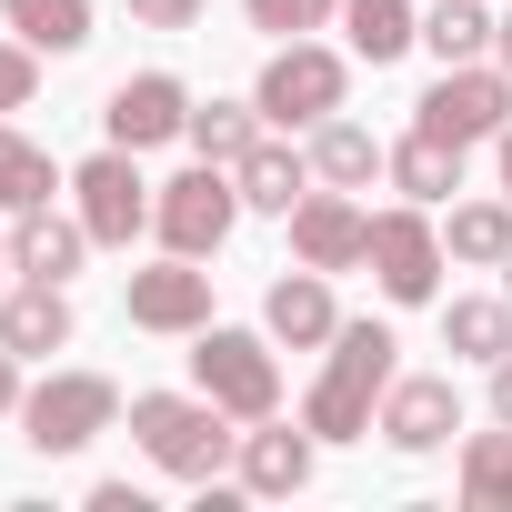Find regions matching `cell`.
Here are the masks:
<instances>
[{
  "label": "cell",
  "instance_id": "cell-1",
  "mask_svg": "<svg viewBox=\"0 0 512 512\" xmlns=\"http://www.w3.org/2000/svg\"><path fill=\"white\" fill-rule=\"evenodd\" d=\"M392 372H402L392 322H342V332L322 342V382L302 392V422H312L322 442H372V412H382Z\"/></svg>",
  "mask_w": 512,
  "mask_h": 512
},
{
  "label": "cell",
  "instance_id": "cell-2",
  "mask_svg": "<svg viewBox=\"0 0 512 512\" xmlns=\"http://www.w3.org/2000/svg\"><path fill=\"white\" fill-rule=\"evenodd\" d=\"M131 442L171 482H221V462L241 452V432L211 392H131Z\"/></svg>",
  "mask_w": 512,
  "mask_h": 512
},
{
  "label": "cell",
  "instance_id": "cell-3",
  "mask_svg": "<svg viewBox=\"0 0 512 512\" xmlns=\"http://www.w3.org/2000/svg\"><path fill=\"white\" fill-rule=\"evenodd\" d=\"M191 392H211L231 422H262V412H282V352H272V332L201 322V332H191Z\"/></svg>",
  "mask_w": 512,
  "mask_h": 512
},
{
  "label": "cell",
  "instance_id": "cell-4",
  "mask_svg": "<svg viewBox=\"0 0 512 512\" xmlns=\"http://www.w3.org/2000/svg\"><path fill=\"white\" fill-rule=\"evenodd\" d=\"M362 272H372V282H382V302H402V312L442 302V272H452L442 221H432L422 201H392V211H372V251H362Z\"/></svg>",
  "mask_w": 512,
  "mask_h": 512
},
{
  "label": "cell",
  "instance_id": "cell-5",
  "mask_svg": "<svg viewBox=\"0 0 512 512\" xmlns=\"http://www.w3.org/2000/svg\"><path fill=\"white\" fill-rule=\"evenodd\" d=\"M121 422V382L111 372H51L21 392V442L31 452H91Z\"/></svg>",
  "mask_w": 512,
  "mask_h": 512
},
{
  "label": "cell",
  "instance_id": "cell-6",
  "mask_svg": "<svg viewBox=\"0 0 512 512\" xmlns=\"http://www.w3.org/2000/svg\"><path fill=\"white\" fill-rule=\"evenodd\" d=\"M231 221H241V181H231L221 161L171 171L161 201H151V231H161V251H181V262H211V251L231 241Z\"/></svg>",
  "mask_w": 512,
  "mask_h": 512
},
{
  "label": "cell",
  "instance_id": "cell-7",
  "mask_svg": "<svg viewBox=\"0 0 512 512\" xmlns=\"http://www.w3.org/2000/svg\"><path fill=\"white\" fill-rule=\"evenodd\" d=\"M151 201H161V181H141V151H121V141L71 171V211H81V231L101 251H131L151 231Z\"/></svg>",
  "mask_w": 512,
  "mask_h": 512
},
{
  "label": "cell",
  "instance_id": "cell-8",
  "mask_svg": "<svg viewBox=\"0 0 512 512\" xmlns=\"http://www.w3.org/2000/svg\"><path fill=\"white\" fill-rule=\"evenodd\" d=\"M342 91H352V61L342 51H322V41H282L272 61H262V121L272 131H312V121H332L342 111Z\"/></svg>",
  "mask_w": 512,
  "mask_h": 512
},
{
  "label": "cell",
  "instance_id": "cell-9",
  "mask_svg": "<svg viewBox=\"0 0 512 512\" xmlns=\"http://www.w3.org/2000/svg\"><path fill=\"white\" fill-rule=\"evenodd\" d=\"M412 111H422V131H442V141H462V151H472V141H502V121H512V71H502V61H452Z\"/></svg>",
  "mask_w": 512,
  "mask_h": 512
},
{
  "label": "cell",
  "instance_id": "cell-10",
  "mask_svg": "<svg viewBox=\"0 0 512 512\" xmlns=\"http://www.w3.org/2000/svg\"><path fill=\"white\" fill-rule=\"evenodd\" d=\"M121 312H131V332H161V342H191V332L211 322V272H201V262H181V251H161L151 272H131Z\"/></svg>",
  "mask_w": 512,
  "mask_h": 512
},
{
  "label": "cell",
  "instance_id": "cell-11",
  "mask_svg": "<svg viewBox=\"0 0 512 512\" xmlns=\"http://www.w3.org/2000/svg\"><path fill=\"white\" fill-rule=\"evenodd\" d=\"M362 251H372V211H362L352 191L312 181V191L292 201V262H312V272H362Z\"/></svg>",
  "mask_w": 512,
  "mask_h": 512
},
{
  "label": "cell",
  "instance_id": "cell-12",
  "mask_svg": "<svg viewBox=\"0 0 512 512\" xmlns=\"http://www.w3.org/2000/svg\"><path fill=\"white\" fill-rule=\"evenodd\" d=\"M372 432H382L392 452H442V442L462 432V392H452V372H392Z\"/></svg>",
  "mask_w": 512,
  "mask_h": 512
},
{
  "label": "cell",
  "instance_id": "cell-13",
  "mask_svg": "<svg viewBox=\"0 0 512 512\" xmlns=\"http://www.w3.org/2000/svg\"><path fill=\"white\" fill-rule=\"evenodd\" d=\"M101 131H111L121 151H161V141L191 131V91H181L171 71H131V81L101 101Z\"/></svg>",
  "mask_w": 512,
  "mask_h": 512
},
{
  "label": "cell",
  "instance_id": "cell-14",
  "mask_svg": "<svg viewBox=\"0 0 512 512\" xmlns=\"http://www.w3.org/2000/svg\"><path fill=\"white\" fill-rule=\"evenodd\" d=\"M312 452H322V432L312 422H282V412H262V422H251L241 432V492H262V502H282V492H302L312 482Z\"/></svg>",
  "mask_w": 512,
  "mask_h": 512
},
{
  "label": "cell",
  "instance_id": "cell-15",
  "mask_svg": "<svg viewBox=\"0 0 512 512\" xmlns=\"http://www.w3.org/2000/svg\"><path fill=\"white\" fill-rule=\"evenodd\" d=\"M262 332L272 342H292V352H322L332 332H342V302H332V272H312V262H292L272 292H262Z\"/></svg>",
  "mask_w": 512,
  "mask_h": 512
},
{
  "label": "cell",
  "instance_id": "cell-16",
  "mask_svg": "<svg viewBox=\"0 0 512 512\" xmlns=\"http://www.w3.org/2000/svg\"><path fill=\"white\" fill-rule=\"evenodd\" d=\"M0 342H11L21 362H51V352H71V282H11L0 292Z\"/></svg>",
  "mask_w": 512,
  "mask_h": 512
},
{
  "label": "cell",
  "instance_id": "cell-17",
  "mask_svg": "<svg viewBox=\"0 0 512 512\" xmlns=\"http://www.w3.org/2000/svg\"><path fill=\"white\" fill-rule=\"evenodd\" d=\"M91 251H101V241L81 231V211H71V221H61L51 201H41V211H11V262H21L31 282H71Z\"/></svg>",
  "mask_w": 512,
  "mask_h": 512
},
{
  "label": "cell",
  "instance_id": "cell-18",
  "mask_svg": "<svg viewBox=\"0 0 512 512\" xmlns=\"http://www.w3.org/2000/svg\"><path fill=\"white\" fill-rule=\"evenodd\" d=\"M382 181H392L402 201H422V211H432V201H452V191H462V141H442V131H422V121H412V131L382 151Z\"/></svg>",
  "mask_w": 512,
  "mask_h": 512
},
{
  "label": "cell",
  "instance_id": "cell-19",
  "mask_svg": "<svg viewBox=\"0 0 512 512\" xmlns=\"http://www.w3.org/2000/svg\"><path fill=\"white\" fill-rule=\"evenodd\" d=\"M442 352L492 372V362L512 352V292H452V302H442Z\"/></svg>",
  "mask_w": 512,
  "mask_h": 512
},
{
  "label": "cell",
  "instance_id": "cell-20",
  "mask_svg": "<svg viewBox=\"0 0 512 512\" xmlns=\"http://www.w3.org/2000/svg\"><path fill=\"white\" fill-rule=\"evenodd\" d=\"M231 181H241V211H272V221H292V201L312 191V151H282V141L262 131V141L241 151V171H231Z\"/></svg>",
  "mask_w": 512,
  "mask_h": 512
},
{
  "label": "cell",
  "instance_id": "cell-21",
  "mask_svg": "<svg viewBox=\"0 0 512 512\" xmlns=\"http://www.w3.org/2000/svg\"><path fill=\"white\" fill-rule=\"evenodd\" d=\"M382 151L392 141H372L352 111H332V121H312V181H332V191H372V171H382Z\"/></svg>",
  "mask_w": 512,
  "mask_h": 512
},
{
  "label": "cell",
  "instance_id": "cell-22",
  "mask_svg": "<svg viewBox=\"0 0 512 512\" xmlns=\"http://www.w3.org/2000/svg\"><path fill=\"white\" fill-rule=\"evenodd\" d=\"M342 41H352V61H402L412 41H422V11L412 0H342Z\"/></svg>",
  "mask_w": 512,
  "mask_h": 512
},
{
  "label": "cell",
  "instance_id": "cell-23",
  "mask_svg": "<svg viewBox=\"0 0 512 512\" xmlns=\"http://www.w3.org/2000/svg\"><path fill=\"white\" fill-rule=\"evenodd\" d=\"M442 251L472 262V272H502V262H512V201H502V191H492V201H452Z\"/></svg>",
  "mask_w": 512,
  "mask_h": 512
},
{
  "label": "cell",
  "instance_id": "cell-24",
  "mask_svg": "<svg viewBox=\"0 0 512 512\" xmlns=\"http://www.w3.org/2000/svg\"><path fill=\"white\" fill-rule=\"evenodd\" d=\"M262 131H272V121H262V101H191V131H181V141H191L201 161L241 171V151L262 141Z\"/></svg>",
  "mask_w": 512,
  "mask_h": 512
},
{
  "label": "cell",
  "instance_id": "cell-25",
  "mask_svg": "<svg viewBox=\"0 0 512 512\" xmlns=\"http://www.w3.org/2000/svg\"><path fill=\"white\" fill-rule=\"evenodd\" d=\"M492 11H482V0H432V11H422V51L452 71V61H492Z\"/></svg>",
  "mask_w": 512,
  "mask_h": 512
},
{
  "label": "cell",
  "instance_id": "cell-26",
  "mask_svg": "<svg viewBox=\"0 0 512 512\" xmlns=\"http://www.w3.org/2000/svg\"><path fill=\"white\" fill-rule=\"evenodd\" d=\"M0 21H11L31 51H51V61H61V51H81V41H91V0H0Z\"/></svg>",
  "mask_w": 512,
  "mask_h": 512
},
{
  "label": "cell",
  "instance_id": "cell-27",
  "mask_svg": "<svg viewBox=\"0 0 512 512\" xmlns=\"http://www.w3.org/2000/svg\"><path fill=\"white\" fill-rule=\"evenodd\" d=\"M51 191H61L51 151H41L31 131H11V121H0V211H41Z\"/></svg>",
  "mask_w": 512,
  "mask_h": 512
},
{
  "label": "cell",
  "instance_id": "cell-28",
  "mask_svg": "<svg viewBox=\"0 0 512 512\" xmlns=\"http://www.w3.org/2000/svg\"><path fill=\"white\" fill-rule=\"evenodd\" d=\"M462 502H482V512H512V422L462 442Z\"/></svg>",
  "mask_w": 512,
  "mask_h": 512
},
{
  "label": "cell",
  "instance_id": "cell-29",
  "mask_svg": "<svg viewBox=\"0 0 512 512\" xmlns=\"http://www.w3.org/2000/svg\"><path fill=\"white\" fill-rule=\"evenodd\" d=\"M241 11H251V31H272V41H312V31L342 21V0H241Z\"/></svg>",
  "mask_w": 512,
  "mask_h": 512
},
{
  "label": "cell",
  "instance_id": "cell-30",
  "mask_svg": "<svg viewBox=\"0 0 512 512\" xmlns=\"http://www.w3.org/2000/svg\"><path fill=\"white\" fill-rule=\"evenodd\" d=\"M41 101V51L11 31V41H0V121H11V111H31Z\"/></svg>",
  "mask_w": 512,
  "mask_h": 512
},
{
  "label": "cell",
  "instance_id": "cell-31",
  "mask_svg": "<svg viewBox=\"0 0 512 512\" xmlns=\"http://www.w3.org/2000/svg\"><path fill=\"white\" fill-rule=\"evenodd\" d=\"M121 11H131L141 31H191V21L211 11V0H121Z\"/></svg>",
  "mask_w": 512,
  "mask_h": 512
},
{
  "label": "cell",
  "instance_id": "cell-32",
  "mask_svg": "<svg viewBox=\"0 0 512 512\" xmlns=\"http://www.w3.org/2000/svg\"><path fill=\"white\" fill-rule=\"evenodd\" d=\"M91 512H151L141 482H91Z\"/></svg>",
  "mask_w": 512,
  "mask_h": 512
},
{
  "label": "cell",
  "instance_id": "cell-33",
  "mask_svg": "<svg viewBox=\"0 0 512 512\" xmlns=\"http://www.w3.org/2000/svg\"><path fill=\"white\" fill-rule=\"evenodd\" d=\"M0 422H21V352L0 342Z\"/></svg>",
  "mask_w": 512,
  "mask_h": 512
},
{
  "label": "cell",
  "instance_id": "cell-34",
  "mask_svg": "<svg viewBox=\"0 0 512 512\" xmlns=\"http://www.w3.org/2000/svg\"><path fill=\"white\" fill-rule=\"evenodd\" d=\"M492 422H512V352L492 362Z\"/></svg>",
  "mask_w": 512,
  "mask_h": 512
},
{
  "label": "cell",
  "instance_id": "cell-35",
  "mask_svg": "<svg viewBox=\"0 0 512 512\" xmlns=\"http://www.w3.org/2000/svg\"><path fill=\"white\" fill-rule=\"evenodd\" d=\"M492 161H502V201H512V121H502V141H492Z\"/></svg>",
  "mask_w": 512,
  "mask_h": 512
},
{
  "label": "cell",
  "instance_id": "cell-36",
  "mask_svg": "<svg viewBox=\"0 0 512 512\" xmlns=\"http://www.w3.org/2000/svg\"><path fill=\"white\" fill-rule=\"evenodd\" d=\"M492 61H502V71H512V11H502V31H492Z\"/></svg>",
  "mask_w": 512,
  "mask_h": 512
},
{
  "label": "cell",
  "instance_id": "cell-37",
  "mask_svg": "<svg viewBox=\"0 0 512 512\" xmlns=\"http://www.w3.org/2000/svg\"><path fill=\"white\" fill-rule=\"evenodd\" d=\"M11 272H21V262H11V231H0V292H11Z\"/></svg>",
  "mask_w": 512,
  "mask_h": 512
},
{
  "label": "cell",
  "instance_id": "cell-38",
  "mask_svg": "<svg viewBox=\"0 0 512 512\" xmlns=\"http://www.w3.org/2000/svg\"><path fill=\"white\" fill-rule=\"evenodd\" d=\"M502 292H512V262H502Z\"/></svg>",
  "mask_w": 512,
  "mask_h": 512
}]
</instances>
